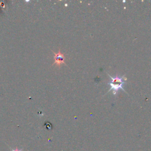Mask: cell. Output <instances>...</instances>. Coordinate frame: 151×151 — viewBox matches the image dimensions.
I'll list each match as a JSON object with an SVG mask.
<instances>
[{
	"instance_id": "cell-3",
	"label": "cell",
	"mask_w": 151,
	"mask_h": 151,
	"mask_svg": "<svg viewBox=\"0 0 151 151\" xmlns=\"http://www.w3.org/2000/svg\"><path fill=\"white\" fill-rule=\"evenodd\" d=\"M13 151H21V150H19L18 149H15V150H13Z\"/></svg>"
},
{
	"instance_id": "cell-2",
	"label": "cell",
	"mask_w": 151,
	"mask_h": 151,
	"mask_svg": "<svg viewBox=\"0 0 151 151\" xmlns=\"http://www.w3.org/2000/svg\"><path fill=\"white\" fill-rule=\"evenodd\" d=\"M55 54V63L53 65H56L58 67H60L61 65L62 64H65V57L63 53H61L60 50H59V52L57 53H56L54 52Z\"/></svg>"
},
{
	"instance_id": "cell-1",
	"label": "cell",
	"mask_w": 151,
	"mask_h": 151,
	"mask_svg": "<svg viewBox=\"0 0 151 151\" xmlns=\"http://www.w3.org/2000/svg\"><path fill=\"white\" fill-rule=\"evenodd\" d=\"M108 75L112 80V81L110 83H108V84L110 86V88L108 92H109L110 90H113V93L114 95H116L119 89H122L126 92L125 90H124V88H123V85L125 83V81L126 80L125 76H123L121 77L119 76L113 77L110 75Z\"/></svg>"
}]
</instances>
